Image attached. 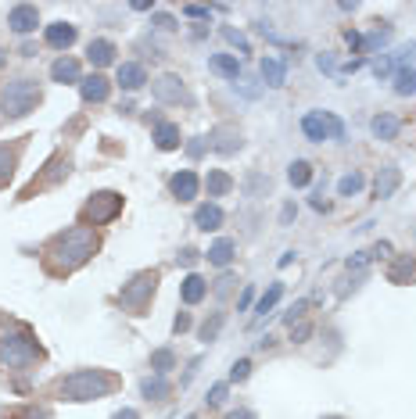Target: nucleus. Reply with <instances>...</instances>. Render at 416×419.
I'll list each match as a JSON object with an SVG mask.
<instances>
[{"mask_svg":"<svg viewBox=\"0 0 416 419\" xmlns=\"http://www.w3.org/2000/svg\"><path fill=\"white\" fill-rule=\"evenodd\" d=\"M94 251H97L94 229L72 226L61 237L51 240V247H47V265H51V272H72V269H79L83 262H87Z\"/></svg>","mask_w":416,"mask_h":419,"instance_id":"nucleus-1","label":"nucleus"},{"mask_svg":"<svg viewBox=\"0 0 416 419\" xmlns=\"http://www.w3.org/2000/svg\"><path fill=\"white\" fill-rule=\"evenodd\" d=\"M115 376L104 373V369H76L72 376L61 380V394L69 398V402H94V398H104L115 391Z\"/></svg>","mask_w":416,"mask_h":419,"instance_id":"nucleus-2","label":"nucleus"},{"mask_svg":"<svg viewBox=\"0 0 416 419\" xmlns=\"http://www.w3.org/2000/svg\"><path fill=\"white\" fill-rule=\"evenodd\" d=\"M0 104H4V115L8 118H22V115H29L40 104V87H36L33 79H15V82H8V87H4Z\"/></svg>","mask_w":416,"mask_h":419,"instance_id":"nucleus-3","label":"nucleus"},{"mask_svg":"<svg viewBox=\"0 0 416 419\" xmlns=\"http://www.w3.org/2000/svg\"><path fill=\"white\" fill-rule=\"evenodd\" d=\"M33 359H40V344L29 333H8L0 341V362L4 366H29Z\"/></svg>","mask_w":416,"mask_h":419,"instance_id":"nucleus-4","label":"nucleus"},{"mask_svg":"<svg viewBox=\"0 0 416 419\" xmlns=\"http://www.w3.org/2000/svg\"><path fill=\"white\" fill-rule=\"evenodd\" d=\"M119 212H122V197H119L115 190H101V194H94L87 204H83V219L94 222V226L112 222Z\"/></svg>","mask_w":416,"mask_h":419,"instance_id":"nucleus-5","label":"nucleus"},{"mask_svg":"<svg viewBox=\"0 0 416 419\" xmlns=\"http://www.w3.org/2000/svg\"><path fill=\"white\" fill-rule=\"evenodd\" d=\"M155 283H158V272H140V276H133L126 287H122V305L126 308H144L151 301V294H155Z\"/></svg>","mask_w":416,"mask_h":419,"instance_id":"nucleus-6","label":"nucleus"},{"mask_svg":"<svg viewBox=\"0 0 416 419\" xmlns=\"http://www.w3.org/2000/svg\"><path fill=\"white\" fill-rule=\"evenodd\" d=\"M8 26L18 33V36H29L36 26H40V11L33 4H15L11 15H8Z\"/></svg>","mask_w":416,"mask_h":419,"instance_id":"nucleus-7","label":"nucleus"},{"mask_svg":"<svg viewBox=\"0 0 416 419\" xmlns=\"http://www.w3.org/2000/svg\"><path fill=\"white\" fill-rule=\"evenodd\" d=\"M151 90H155V97L162 104H180V100H187V90H183V79L180 75H162V79H155Z\"/></svg>","mask_w":416,"mask_h":419,"instance_id":"nucleus-8","label":"nucleus"},{"mask_svg":"<svg viewBox=\"0 0 416 419\" xmlns=\"http://www.w3.org/2000/svg\"><path fill=\"white\" fill-rule=\"evenodd\" d=\"M302 133L312 140V143H323L330 136V115L327 112H309L302 118Z\"/></svg>","mask_w":416,"mask_h":419,"instance_id":"nucleus-9","label":"nucleus"},{"mask_svg":"<svg viewBox=\"0 0 416 419\" xmlns=\"http://www.w3.org/2000/svg\"><path fill=\"white\" fill-rule=\"evenodd\" d=\"M198 186H201V179H198L194 172H187V169L176 172V176L169 179V190H173L180 201H194V197H198Z\"/></svg>","mask_w":416,"mask_h":419,"instance_id":"nucleus-10","label":"nucleus"},{"mask_svg":"<svg viewBox=\"0 0 416 419\" xmlns=\"http://www.w3.org/2000/svg\"><path fill=\"white\" fill-rule=\"evenodd\" d=\"M79 93L87 104H101V100H108V79L104 75H87V79H79Z\"/></svg>","mask_w":416,"mask_h":419,"instance_id":"nucleus-11","label":"nucleus"},{"mask_svg":"<svg viewBox=\"0 0 416 419\" xmlns=\"http://www.w3.org/2000/svg\"><path fill=\"white\" fill-rule=\"evenodd\" d=\"M399 183H402V172L395 169V165H384V169L377 172V183H373V190H377L381 201H388L395 190H399Z\"/></svg>","mask_w":416,"mask_h":419,"instance_id":"nucleus-12","label":"nucleus"},{"mask_svg":"<svg viewBox=\"0 0 416 419\" xmlns=\"http://www.w3.org/2000/svg\"><path fill=\"white\" fill-rule=\"evenodd\" d=\"M262 79H266V87H284V79H287V65H284V57L266 54V57H262Z\"/></svg>","mask_w":416,"mask_h":419,"instance_id":"nucleus-13","label":"nucleus"},{"mask_svg":"<svg viewBox=\"0 0 416 419\" xmlns=\"http://www.w3.org/2000/svg\"><path fill=\"white\" fill-rule=\"evenodd\" d=\"M144 82H148V72L137 61H126V65H119V87L122 90H140Z\"/></svg>","mask_w":416,"mask_h":419,"instance_id":"nucleus-14","label":"nucleus"},{"mask_svg":"<svg viewBox=\"0 0 416 419\" xmlns=\"http://www.w3.org/2000/svg\"><path fill=\"white\" fill-rule=\"evenodd\" d=\"M47 44L58 47V51L72 47V44H76V26H69V22H54V26H47Z\"/></svg>","mask_w":416,"mask_h":419,"instance_id":"nucleus-15","label":"nucleus"},{"mask_svg":"<svg viewBox=\"0 0 416 419\" xmlns=\"http://www.w3.org/2000/svg\"><path fill=\"white\" fill-rule=\"evenodd\" d=\"M87 57H90V65H97V69L112 65V61H115V44H112V39H94V44L87 47Z\"/></svg>","mask_w":416,"mask_h":419,"instance_id":"nucleus-16","label":"nucleus"},{"mask_svg":"<svg viewBox=\"0 0 416 419\" xmlns=\"http://www.w3.org/2000/svg\"><path fill=\"white\" fill-rule=\"evenodd\" d=\"M194 226L205 229V233H208V229H219L223 226V208L219 204H201L194 212Z\"/></svg>","mask_w":416,"mask_h":419,"instance_id":"nucleus-17","label":"nucleus"},{"mask_svg":"<svg viewBox=\"0 0 416 419\" xmlns=\"http://www.w3.org/2000/svg\"><path fill=\"white\" fill-rule=\"evenodd\" d=\"M51 79L54 82H79V61L76 57H58L51 65Z\"/></svg>","mask_w":416,"mask_h":419,"instance_id":"nucleus-18","label":"nucleus"},{"mask_svg":"<svg viewBox=\"0 0 416 419\" xmlns=\"http://www.w3.org/2000/svg\"><path fill=\"white\" fill-rule=\"evenodd\" d=\"M388 280H391V283H413V280H416V258H413V255H402L399 262L388 269Z\"/></svg>","mask_w":416,"mask_h":419,"instance_id":"nucleus-19","label":"nucleus"},{"mask_svg":"<svg viewBox=\"0 0 416 419\" xmlns=\"http://www.w3.org/2000/svg\"><path fill=\"white\" fill-rule=\"evenodd\" d=\"M212 136H216L212 148H216L219 154H234V151L241 148V133H237V130H230V125H219V130H216Z\"/></svg>","mask_w":416,"mask_h":419,"instance_id":"nucleus-20","label":"nucleus"},{"mask_svg":"<svg viewBox=\"0 0 416 419\" xmlns=\"http://www.w3.org/2000/svg\"><path fill=\"white\" fill-rule=\"evenodd\" d=\"M208 69H212L216 75H226V79H237V72H241L237 54H212L208 57Z\"/></svg>","mask_w":416,"mask_h":419,"instance_id":"nucleus-21","label":"nucleus"},{"mask_svg":"<svg viewBox=\"0 0 416 419\" xmlns=\"http://www.w3.org/2000/svg\"><path fill=\"white\" fill-rule=\"evenodd\" d=\"M155 143H158L162 151L180 148V125H173V122H158V130H155Z\"/></svg>","mask_w":416,"mask_h":419,"instance_id":"nucleus-22","label":"nucleus"},{"mask_svg":"<svg viewBox=\"0 0 416 419\" xmlns=\"http://www.w3.org/2000/svg\"><path fill=\"white\" fill-rule=\"evenodd\" d=\"M370 130H373L377 140H395V136H399V118H395V115H377L370 122Z\"/></svg>","mask_w":416,"mask_h":419,"instance_id":"nucleus-23","label":"nucleus"},{"mask_svg":"<svg viewBox=\"0 0 416 419\" xmlns=\"http://www.w3.org/2000/svg\"><path fill=\"white\" fill-rule=\"evenodd\" d=\"M205 290H208V283L198 276V272H191V276L183 280V290H180V294H183V301H187V305H198V301L205 298Z\"/></svg>","mask_w":416,"mask_h":419,"instance_id":"nucleus-24","label":"nucleus"},{"mask_svg":"<svg viewBox=\"0 0 416 419\" xmlns=\"http://www.w3.org/2000/svg\"><path fill=\"white\" fill-rule=\"evenodd\" d=\"M205 186H208V197H223V194H230V190H234V179L216 169V172H208Z\"/></svg>","mask_w":416,"mask_h":419,"instance_id":"nucleus-25","label":"nucleus"},{"mask_svg":"<svg viewBox=\"0 0 416 419\" xmlns=\"http://www.w3.org/2000/svg\"><path fill=\"white\" fill-rule=\"evenodd\" d=\"M212 265H230V258H234V240H216L212 247H208V255H205Z\"/></svg>","mask_w":416,"mask_h":419,"instance_id":"nucleus-26","label":"nucleus"},{"mask_svg":"<svg viewBox=\"0 0 416 419\" xmlns=\"http://www.w3.org/2000/svg\"><path fill=\"white\" fill-rule=\"evenodd\" d=\"M280 298H284V283H273V287H269L266 294L259 298V319H266L269 312L277 308V301H280Z\"/></svg>","mask_w":416,"mask_h":419,"instance_id":"nucleus-27","label":"nucleus"},{"mask_svg":"<svg viewBox=\"0 0 416 419\" xmlns=\"http://www.w3.org/2000/svg\"><path fill=\"white\" fill-rule=\"evenodd\" d=\"M287 179H291V186H305V183L312 179V165H309V161H291Z\"/></svg>","mask_w":416,"mask_h":419,"instance_id":"nucleus-28","label":"nucleus"},{"mask_svg":"<svg viewBox=\"0 0 416 419\" xmlns=\"http://www.w3.org/2000/svg\"><path fill=\"white\" fill-rule=\"evenodd\" d=\"M395 93H402V97L416 93V72H409V69L395 72Z\"/></svg>","mask_w":416,"mask_h":419,"instance_id":"nucleus-29","label":"nucleus"},{"mask_svg":"<svg viewBox=\"0 0 416 419\" xmlns=\"http://www.w3.org/2000/svg\"><path fill=\"white\" fill-rule=\"evenodd\" d=\"M363 183H366V179H363L359 172H348V176L338 179V194H341V197H352V194L363 190Z\"/></svg>","mask_w":416,"mask_h":419,"instance_id":"nucleus-30","label":"nucleus"},{"mask_svg":"<svg viewBox=\"0 0 416 419\" xmlns=\"http://www.w3.org/2000/svg\"><path fill=\"white\" fill-rule=\"evenodd\" d=\"M144 398H165V394H169V384H165V376H148V380H144Z\"/></svg>","mask_w":416,"mask_h":419,"instance_id":"nucleus-31","label":"nucleus"},{"mask_svg":"<svg viewBox=\"0 0 416 419\" xmlns=\"http://www.w3.org/2000/svg\"><path fill=\"white\" fill-rule=\"evenodd\" d=\"M173 362H176V359H173V351H169V348H162V351H155V355H151V369H155L158 376L169 373V369H173Z\"/></svg>","mask_w":416,"mask_h":419,"instance_id":"nucleus-32","label":"nucleus"},{"mask_svg":"<svg viewBox=\"0 0 416 419\" xmlns=\"http://www.w3.org/2000/svg\"><path fill=\"white\" fill-rule=\"evenodd\" d=\"M11 172H15V154L4 148V143H0V183H8Z\"/></svg>","mask_w":416,"mask_h":419,"instance_id":"nucleus-33","label":"nucleus"},{"mask_svg":"<svg viewBox=\"0 0 416 419\" xmlns=\"http://www.w3.org/2000/svg\"><path fill=\"white\" fill-rule=\"evenodd\" d=\"M219 326H223V312H216L212 323H205V326H201V341H212L216 333H219Z\"/></svg>","mask_w":416,"mask_h":419,"instance_id":"nucleus-34","label":"nucleus"},{"mask_svg":"<svg viewBox=\"0 0 416 419\" xmlns=\"http://www.w3.org/2000/svg\"><path fill=\"white\" fill-rule=\"evenodd\" d=\"M223 36H226V39H230V44H234V47H241V51L248 54V39H244V36H241L237 29H223Z\"/></svg>","mask_w":416,"mask_h":419,"instance_id":"nucleus-35","label":"nucleus"},{"mask_svg":"<svg viewBox=\"0 0 416 419\" xmlns=\"http://www.w3.org/2000/svg\"><path fill=\"white\" fill-rule=\"evenodd\" d=\"M248 373H252V362H248V359H241V362L234 366V373H230V376H234V380H244Z\"/></svg>","mask_w":416,"mask_h":419,"instance_id":"nucleus-36","label":"nucleus"},{"mask_svg":"<svg viewBox=\"0 0 416 419\" xmlns=\"http://www.w3.org/2000/svg\"><path fill=\"white\" fill-rule=\"evenodd\" d=\"M183 15H187V18H208V8H201V4H187Z\"/></svg>","mask_w":416,"mask_h":419,"instance_id":"nucleus-37","label":"nucleus"},{"mask_svg":"<svg viewBox=\"0 0 416 419\" xmlns=\"http://www.w3.org/2000/svg\"><path fill=\"white\" fill-rule=\"evenodd\" d=\"M15 419H51V412H44V409H26L22 416H15Z\"/></svg>","mask_w":416,"mask_h":419,"instance_id":"nucleus-38","label":"nucleus"},{"mask_svg":"<svg viewBox=\"0 0 416 419\" xmlns=\"http://www.w3.org/2000/svg\"><path fill=\"white\" fill-rule=\"evenodd\" d=\"M223 398H226V384H216V387H212V394H208V402H212V405H219Z\"/></svg>","mask_w":416,"mask_h":419,"instance_id":"nucleus-39","label":"nucleus"},{"mask_svg":"<svg viewBox=\"0 0 416 419\" xmlns=\"http://www.w3.org/2000/svg\"><path fill=\"white\" fill-rule=\"evenodd\" d=\"M366 262H370V255H366V251H359L356 258H348V269H363Z\"/></svg>","mask_w":416,"mask_h":419,"instance_id":"nucleus-40","label":"nucleus"},{"mask_svg":"<svg viewBox=\"0 0 416 419\" xmlns=\"http://www.w3.org/2000/svg\"><path fill=\"white\" fill-rule=\"evenodd\" d=\"M316 65H320L323 72H334V57H330V54H320V57H316Z\"/></svg>","mask_w":416,"mask_h":419,"instance_id":"nucleus-41","label":"nucleus"},{"mask_svg":"<svg viewBox=\"0 0 416 419\" xmlns=\"http://www.w3.org/2000/svg\"><path fill=\"white\" fill-rule=\"evenodd\" d=\"M180 262H183V265H194V262H198V251H194V247H187L183 255H180Z\"/></svg>","mask_w":416,"mask_h":419,"instance_id":"nucleus-42","label":"nucleus"},{"mask_svg":"<svg viewBox=\"0 0 416 419\" xmlns=\"http://www.w3.org/2000/svg\"><path fill=\"white\" fill-rule=\"evenodd\" d=\"M201 151H205V143H201V136H198L194 143H187V154H191V158H198Z\"/></svg>","mask_w":416,"mask_h":419,"instance_id":"nucleus-43","label":"nucleus"},{"mask_svg":"<svg viewBox=\"0 0 416 419\" xmlns=\"http://www.w3.org/2000/svg\"><path fill=\"white\" fill-rule=\"evenodd\" d=\"M345 39H348V47H352V51H359V47H363V36H359V33H348Z\"/></svg>","mask_w":416,"mask_h":419,"instance_id":"nucleus-44","label":"nucleus"},{"mask_svg":"<svg viewBox=\"0 0 416 419\" xmlns=\"http://www.w3.org/2000/svg\"><path fill=\"white\" fill-rule=\"evenodd\" d=\"M226 419H259V416H255V412H248V409H237V412H230Z\"/></svg>","mask_w":416,"mask_h":419,"instance_id":"nucleus-45","label":"nucleus"},{"mask_svg":"<svg viewBox=\"0 0 416 419\" xmlns=\"http://www.w3.org/2000/svg\"><path fill=\"white\" fill-rule=\"evenodd\" d=\"M112 419H140V416H137V409H122V412H115Z\"/></svg>","mask_w":416,"mask_h":419,"instance_id":"nucleus-46","label":"nucleus"},{"mask_svg":"<svg viewBox=\"0 0 416 419\" xmlns=\"http://www.w3.org/2000/svg\"><path fill=\"white\" fill-rule=\"evenodd\" d=\"M158 26H162V29H176V22H173L169 15H158Z\"/></svg>","mask_w":416,"mask_h":419,"instance_id":"nucleus-47","label":"nucleus"},{"mask_svg":"<svg viewBox=\"0 0 416 419\" xmlns=\"http://www.w3.org/2000/svg\"><path fill=\"white\" fill-rule=\"evenodd\" d=\"M173 326H176V333H183L187 326H191V319H187V316H176V323H173Z\"/></svg>","mask_w":416,"mask_h":419,"instance_id":"nucleus-48","label":"nucleus"},{"mask_svg":"<svg viewBox=\"0 0 416 419\" xmlns=\"http://www.w3.org/2000/svg\"><path fill=\"white\" fill-rule=\"evenodd\" d=\"M291 262H295V251H284V255H280V269H287Z\"/></svg>","mask_w":416,"mask_h":419,"instance_id":"nucleus-49","label":"nucleus"},{"mask_svg":"<svg viewBox=\"0 0 416 419\" xmlns=\"http://www.w3.org/2000/svg\"><path fill=\"white\" fill-rule=\"evenodd\" d=\"M327 419H341V416H327Z\"/></svg>","mask_w":416,"mask_h":419,"instance_id":"nucleus-50","label":"nucleus"},{"mask_svg":"<svg viewBox=\"0 0 416 419\" xmlns=\"http://www.w3.org/2000/svg\"><path fill=\"white\" fill-rule=\"evenodd\" d=\"M0 61H4V51H0Z\"/></svg>","mask_w":416,"mask_h":419,"instance_id":"nucleus-51","label":"nucleus"}]
</instances>
